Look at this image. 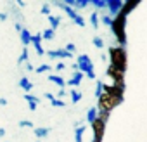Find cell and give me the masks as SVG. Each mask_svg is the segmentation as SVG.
Wrapping results in <instances>:
<instances>
[{"label": "cell", "mask_w": 147, "mask_h": 142, "mask_svg": "<svg viewBox=\"0 0 147 142\" xmlns=\"http://www.w3.org/2000/svg\"><path fill=\"white\" fill-rule=\"evenodd\" d=\"M107 61H109V68H111V69H114V71H118V73L125 75L126 64H128V57H126V50H125V47H119V45H113V47H109Z\"/></svg>", "instance_id": "1"}, {"label": "cell", "mask_w": 147, "mask_h": 142, "mask_svg": "<svg viewBox=\"0 0 147 142\" xmlns=\"http://www.w3.org/2000/svg\"><path fill=\"white\" fill-rule=\"evenodd\" d=\"M125 26H126V18L118 14L116 18H113V24H111V33L114 35L116 42L119 47H125L126 45V31H125Z\"/></svg>", "instance_id": "2"}, {"label": "cell", "mask_w": 147, "mask_h": 142, "mask_svg": "<svg viewBox=\"0 0 147 142\" xmlns=\"http://www.w3.org/2000/svg\"><path fill=\"white\" fill-rule=\"evenodd\" d=\"M109 111H97V120L90 125L92 126V133H94V139L92 142H102V137H104V132H106V123L109 120Z\"/></svg>", "instance_id": "3"}, {"label": "cell", "mask_w": 147, "mask_h": 142, "mask_svg": "<svg viewBox=\"0 0 147 142\" xmlns=\"http://www.w3.org/2000/svg\"><path fill=\"white\" fill-rule=\"evenodd\" d=\"M75 62H76L78 71H80V73H83L88 80H97L95 71H94V62H92L90 55L82 54V55H78V57H76V61H75Z\"/></svg>", "instance_id": "4"}, {"label": "cell", "mask_w": 147, "mask_h": 142, "mask_svg": "<svg viewBox=\"0 0 147 142\" xmlns=\"http://www.w3.org/2000/svg\"><path fill=\"white\" fill-rule=\"evenodd\" d=\"M123 7V0H106V14L116 18Z\"/></svg>", "instance_id": "5"}, {"label": "cell", "mask_w": 147, "mask_h": 142, "mask_svg": "<svg viewBox=\"0 0 147 142\" xmlns=\"http://www.w3.org/2000/svg\"><path fill=\"white\" fill-rule=\"evenodd\" d=\"M45 54L50 57V61H54V59H71V57H75L73 54L66 52L64 49H52V50H49V52H45Z\"/></svg>", "instance_id": "6"}, {"label": "cell", "mask_w": 147, "mask_h": 142, "mask_svg": "<svg viewBox=\"0 0 147 142\" xmlns=\"http://www.w3.org/2000/svg\"><path fill=\"white\" fill-rule=\"evenodd\" d=\"M62 4H66L67 7H71L73 11H82V9H87L88 7V0H64Z\"/></svg>", "instance_id": "7"}, {"label": "cell", "mask_w": 147, "mask_h": 142, "mask_svg": "<svg viewBox=\"0 0 147 142\" xmlns=\"http://www.w3.org/2000/svg\"><path fill=\"white\" fill-rule=\"evenodd\" d=\"M30 43L33 45V49L36 50L38 55H45V50H43V47H42V35H40V31H36L35 35H31V42H30Z\"/></svg>", "instance_id": "8"}, {"label": "cell", "mask_w": 147, "mask_h": 142, "mask_svg": "<svg viewBox=\"0 0 147 142\" xmlns=\"http://www.w3.org/2000/svg\"><path fill=\"white\" fill-rule=\"evenodd\" d=\"M83 73H80V71H73L71 73V76H69V80L66 82V85H69L71 89H76L80 83H82V80H83Z\"/></svg>", "instance_id": "9"}, {"label": "cell", "mask_w": 147, "mask_h": 142, "mask_svg": "<svg viewBox=\"0 0 147 142\" xmlns=\"http://www.w3.org/2000/svg\"><path fill=\"white\" fill-rule=\"evenodd\" d=\"M140 2H138V0H135V2H133V0H128V2H123V7H121V11H119V14L121 16H125V18H128V14L138 5Z\"/></svg>", "instance_id": "10"}, {"label": "cell", "mask_w": 147, "mask_h": 142, "mask_svg": "<svg viewBox=\"0 0 147 142\" xmlns=\"http://www.w3.org/2000/svg\"><path fill=\"white\" fill-rule=\"evenodd\" d=\"M87 132V125H82L80 121L75 123V142H83V135Z\"/></svg>", "instance_id": "11"}, {"label": "cell", "mask_w": 147, "mask_h": 142, "mask_svg": "<svg viewBox=\"0 0 147 142\" xmlns=\"http://www.w3.org/2000/svg\"><path fill=\"white\" fill-rule=\"evenodd\" d=\"M7 7H9V11H11V12H12V14H11V16H12V18H14V21H16V23H19V24H21V21H24V18H23V14H21V12H19V9H18V7H16V4H12V2H9V4H7Z\"/></svg>", "instance_id": "12"}, {"label": "cell", "mask_w": 147, "mask_h": 142, "mask_svg": "<svg viewBox=\"0 0 147 142\" xmlns=\"http://www.w3.org/2000/svg\"><path fill=\"white\" fill-rule=\"evenodd\" d=\"M47 21H49V24H50V30H52V31H55V30L61 26V23H62V16L49 14V16H47Z\"/></svg>", "instance_id": "13"}, {"label": "cell", "mask_w": 147, "mask_h": 142, "mask_svg": "<svg viewBox=\"0 0 147 142\" xmlns=\"http://www.w3.org/2000/svg\"><path fill=\"white\" fill-rule=\"evenodd\" d=\"M18 85H19L26 94H30V92L33 90V87H35V85L30 82V78H28V76H21V78H19V82H18Z\"/></svg>", "instance_id": "14"}, {"label": "cell", "mask_w": 147, "mask_h": 142, "mask_svg": "<svg viewBox=\"0 0 147 142\" xmlns=\"http://www.w3.org/2000/svg\"><path fill=\"white\" fill-rule=\"evenodd\" d=\"M19 40H21L23 47H28V45H30V42H31V33H30L28 28H23V30L19 31Z\"/></svg>", "instance_id": "15"}, {"label": "cell", "mask_w": 147, "mask_h": 142, "mask_svg": "<svg viewBox=\"0 0 147 142\" xmlns=\"http://www.w3.org/2000/svg\"><path fill=\"white\" fill-rule=\"evenodd\" d=\"M49 82H50V83H55L59 89H66V82H64V78H62L61 75H52V73H49Z\"/></svg>", "instance_id": "16"}, {"label": "cell", "mask_w": 147, "mask_h": 142, "mask_svg": "<svg viewBox=\"0 0 147 142\" xmlns=\"http://www.w3.org/2000/svg\"><path fill=\"white\" fill-rule=\"evenodd\" d=\"M33 132H35V137L36 139H45V137L50 135V128L49 126H35Z\"/></svg>", "instance_id": "17"}, {"label": "cell", "mask_w": 147, "mask_h": 142, "mask_svg": "<svg viewBox=\"0 0 147 142\" xmlns=\"http://www.w3.org/2000/svg\"><path fill=\"white\" fill-rule=\"evenodd\" d=\"M67 94H69V97H71V102H73V104H76V102H80V101H82V92H80L78 89H71Z\"/></svg>", "instance_id": "18"}, {"label": "cell", "mask_w": 147, "mask_h": 142, "mask_svg": "<svg viewBox=\"0 0 147 142\" xmlns=\"http://www.w3.org/2000/svg\"><path fill=\"white\" fill-rule=\"evenodd\" d=\"M28 61H30V50H28V47H23V52H21V55L18 57V64L23 66V64L28 62Z\"/></svg>", "instance_id": "19"}, {"label": "cell", "mask_w": 147, "mask_h": 142, "mask_svg": "<svg viewBox=\"0 0 147 142\" xmlns=\"http://www.w3.org/2000/svg\"><path fill=\"white\" fill-rule=\"evenodd\" d=\"M50 69H52V64H40V66L35 68L33 73H36V75H43V73H50Z\"/></svg>", "instance_id": "20"}, {"label": "cell", "mask_w": 147, "mask_h": 142, "mask_svg": "<svg viewBox=\"0 0 147 142\" xmlns=\"http://www.w3.org/2000/svg\"><path fill=\"white\" fill-rule=\"evenodd\" d=\"M88 21H90V24H92V28L94 30H97L99 28V12L97 11H92V14H90V18H88Z\"/></svg>", "instance_id": "21"}, {"label": "cell", "mask_w": 147, "mask_h": 142, "mask_svg": "<svg viewBox=\"0 0 147 142\" xmlns=\"http://www.w3.org/2000/svg\"><path fill=\"white\" fill-rule=\"evenodd\" d=\"M95 120H97V108H90V109L87 111V123L92 125Z\"/></svg>", "instance_id": "22"}, {"label": "cell", "mask_w": 147, "mask_h": 142, "mask_svg": "<svg viewBox=\"0 0 147 142\" xmlns=\"http://www.w3.org/2000/svg\"><path fill=\"white\" fill-rule=\"evenodd\" d=\"M99 23H102L104 26L111 28V24H113V18H111V16H107L106 12H104V14H99Z\"/></svg>", "instance_id": "23"}, {"label": "cell", "mask_w": 147, "mask_h": 142, "mask_svg": "<svg viewBox=\"0 0 147 142\" xmlns=\"http://www.w3.org/2000/svg\"><path fill=\"white\" fill-rule=\"evenodd\" d=\"M40 35H42V40H47V42H50V40H54V37H55V31H52L50 28H47V30L40 31Z\"/></svg>", "instance_id": "24"}, {"label": "cell", "mask_w": 147, "mask_h": 142, "mask_svg": "<svg viewBox=\"0 0 147 142\" xmlns=\"http://www.w3.org/2000/svg\"><path fill=\"white\" fill-rule=\"evenodd\" d=\"M104 92V82L102 80H95V97L99 99Z\"/></svg>", "instance_id": "25"}, {"label": "cell", "mask_w": 147, "mask_h": 142, "mask_svg": "<svg viewBox=\"0 0 147 142\" xmlns=\"http://www.w3.org/2000/svg\"><path fill=\"white\" fill-rule=\"evenodd\" d=\"M23 99H24L28 104H30V102H33V104H40V97H36V95H33V94H24Z\"/></svg>", "instance_id": "26"}, {"label": "cell", "mask_w": 147, "mask_h": 142, "mask_svg": "<svg viewBox=\"0 0 147 142\" xmlns=\"http://www.w3.org/2000/svg\"><path fill=\"white\" fill-rule=\"evenodd\" d=\"M92 43H94L97 49H104V47H106V42H104L102 37H94V38H92Z\"/></svg>", "instance_id": "27"}, {"label": "cell", "mask_w": 147, "mask_h": 142, "mask_svg": "<svg viewBox=\"0 0 147 142\" xmlns=\"http://www.w3.org/2000/svg\"><path fill=\"white\" fill-rule=\"evenodd\" d=\"M50 9H52V7H50V4H49V2H43V4H42V7H40V12H42L43 16H49V14H50Z\"/></svg>", "instance_id": "28"}, {"label": "cell", "mask_w": 147, "mask_h": 142, "mask_svg": "<svg viewBox=\"0 0 147 142\" xmlns=\"http://www.w3.org/2000/svg\"><path fill=\"white\" fill-rule=\"evenodd\" d=\"M19 126L21 128H35V123L31 120H21L19 121Z\"/></svg>", "instance_id": "29"}, {"label": "cell", "mask_w": 147, "mask_h": 142, "mask_svg": "<svg viewBox=\"0 0 147 142\" xmlns=\"http://www.w3.org/2000/svg\"><path fill=\"white\" fill-rule=\"evenodd\" d=\"M50 106H52V108H66V102L61 101V99H52V101H50Z\"/></svg>", "instance_id": "30"}, {"label": "cell", "mask_w": 147, "mask_h": 142, "mask_svg": "<svg viewBox=\"0 0 147 142\" xmlns=\"http://www.w3.org/2000/svg\"><path fill=\"white\" fill-rule=\"evenodd\" d=\"M64 50L66 52H69V54H73V55H75V52H76V45L75 43H73V42H69L66 47H64Z\"/></svg>", "instance_id": "31"}, {"label": "cell", "mask_w": 147, "mask_h": 142, "mask_svg": "<svg viewBox=\"0 0 147 142\" xmlns=\"http://www.w3.org/2000/svg\"><path fill=\"white\" fill-rule=\"evenodd\" d=\"M67 95V90L66 89H59L57 90V95H55V99H61V101H64V97Z\"/></svg>", "instance_id": "32"}, {"label": "cell", "mask_w": 147, "mask_h": 142, "mask_svg": "<svg viewBox=\"0 0 147 142\" xmlns=\"http://www.w3.org/2000/svg\"><path fill=\"white\" fill-rule=\"evenodd\" d=\"M55 71H62V69H67V66H66V62H62V61H59L57 64H55V68H54Z\"/></svg>", "instance_id": "33"}, {"label": "cell", "mask_w": 147, "mask_h": 142, "mask_svg": "<svg viewBox=\"0 0 147 142\" xmlns=\"http://www.w3.org/2000/svg\"><path fill=\"white\" fill-rule=\"evenodd\" d=\"M24 68H26V71H28V73H33V71H35V68H33V64L28 61V62H24Z\"/></svg>", "instance_id": "34"}, {"label": "cell", "mask_w": 147, "mask_h": 142, "mask_svg": "<svg viewBox=\"0 0 147 142\" xmlns=\"http://www.w3.org/2000/svg\"><path fill=\"white\" fill-rule=\"evenodd\" d=\"M26 5H28V4H26V2H23V0H18V2H16V7H18V9H24Z\"/></svg>", "instance_id": "35"}, {"label": "cell", "mask_w": 147, "mask_h": 142, "mask_svg": "<svg viewBox=\"0 0 147 142\" xmlns=\"http://www.w3.org/2000/svg\"><path fill=\"white\" fill-rule=\"evenodd\" d=\"M43 97H45V99H49V101H52V99H55V95H54L52 92H45V94H43Z\"/></svg>", "instance_id": "36"}, {"label": "cell", "mask_w": 147, "mask_h": 142, "mask_svg": "<svg viewBox=\"0 0 147 142\" xmlns=\"http://www.w3.org/2000/svg\"><path fill=\"white\" fill-rule=\"evenodd\" d=\"M7 19H9V14H5V12H2V11H0V21L4 23V21H7Z\"/></svg>", "instance_id": "37"}, {"label": "cell", "mask_w": 147, "mask_h": 142, "mask_svg": "<svg viewBox=\"0 0 147 142\" xmlns=\"http://www.w3.org/2000/svg\"><path fill=\"white\" fill-rule=\"evenodd\" d=\"M9 104V101L5 99V97H0V108H4V106H7Z\"/></svg>", "instance_id": "38"}, {"label": "cell", "mask_w": 147, "mask_h": 142, "mask_svg": "<svg viewBox=\"0 0 147 142\" xmlns=\"http://www.w3.org/2000/svg\"><path fill=\"white\" fill-rule=\"evenodd\" d=\"M36 106H38V104H33V102H30V104H28V109H30V111H36Z\"/></svg>", "instance_id": "39"}, {"label": "cell", "mask_w": 147, "mask_h": 142, "mask_svg": "<svg viewBox=\"0 0 147 142\" xmlns=\"http://www.w3.org/2000/svg\"><path fill=\"white\" fill-rule=\"evenodd\" d=\"M14 28H16V31L19 33V31H21V30H23L24 26H23V24H19V23H16V24H14Z\"/></svg>", "instance_id": "40"}, {"label": "cell", "mask_w": 147, "mask_h": 142, "mask_svg": "<svg viewBox=\"0 0 147 142\" xmlns=\"http://www.w3.org/2000/svg\"><path fill=\"white\" fill-rule=\"evenodd\" d=\"M4 137H5V128L0 126V139H4Z\"/></svg>", "instance_id": "41"}, {"label": "cell", "mask_w": 147, "mask_h": 142, "mask_svg": "<svg viewBox=\"0 0 147 142\" xmlns=\"http://www.w3.org/2000/svg\"><path fill=\"white\" fill-rule=\"evenodd\" d=\"M100 61L102 62H107V54H100Z\"/></svg>", "instance_id": "42"}, {"label": "cell", "mask_w": 147, "mask_h": 142, "mask_svg": "<svg viewBox=\"0 0 147 142\" xmlns=\"http://www.w3.org/2000/svg\"><path fill=\"white\" fill-rule=\"evenodd\" d=\"M5 142H11V140H5Z\"/></svg>", "instance_id": "43"}, {"label": "cell", "mask_w": 147, "mask_h": 142, "mask_svg": "<svg viewBox=\"0 0 147 142\" xmlns=\"http://www.w3.org/2000/svg\"><path fill=\"white\" fill-rule=\"evenodd\" d=\"M38 142H40V140H38Z\"/></svg>", "instance_id": "44"}]
</instances>
